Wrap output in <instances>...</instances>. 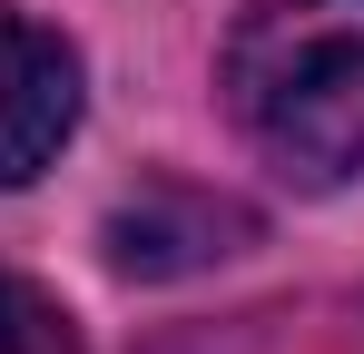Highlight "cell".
<instances>
[{
  "label": "cell",
  "mask_w": 364,
  "mask_h": 354,
  "mask_svg": "<svg viewBox=\"0 0 364 354\" xmlns=\"http://www.w3.org/2000/svg\"><path fill=\"white\" fill-rule=\"evenodd\" d=\"M79 138V50L50 20L0 10V187H30Z\"/></svg>",
  "instance_id": "cell-2"
},
{
  "label": "cell",
  "mask_w": 364,
  "mask_h": 354,
  "mask_svg": "<svg viewBox=\"0 0 364 354\" xmlns=\"http://www.w3.org/2000/svg\"><path fill=\"white\" fill-rule=\"evenodd\" d=\"M0 354H79V335H69V315L40 286L0 276Z\"/></svg>",
  "instance_id": "cell-3"
},
{
  "label": "cell",
  "mask_w": 364,
  "mask_h": 354,
  "mask_svg": "<svg viewBox=\"0 0 364 354\" xmlns=\"http://www.w3.org/2000/svg\"><path fill=\"white\" fill-rule=\"evenodd\" d=\"M227 109L296 187L364 177V0H256L227 30Z\"/></svg>",
  "instance_id": "cell-1"
}]
</instances>
